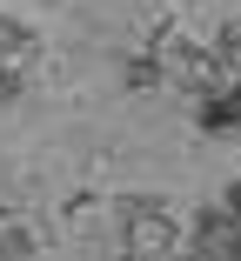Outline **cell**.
I'll use <instances>...</instances> for the list:
<instances>
[{
    "label": "cell",
    "instance_id": "cell-2",
    "mask_svg": "<svg viewBox=\"0 0 241 261\" xmlns=\"http://www.w3.org/2000/svg\"><path fill=\"white\" fill-rule=\"evenodd\" d=\"M20 54H34V34L14 14H0V61H20Z\"/></svg>",
    "mask_w": 241,
    "mask_h": 261
},
{
    "label": "cell",
    "instance_id": "cell-3",
    "mask_svg": "<svg viewBox=\"0 0 241 261\" xmlns=\"http://www.w3.org/2000/svg\"><path fill=\"white\" fill-rule=\"evenodd\" d=\"M20 94H27V74H20V61H0V108H14Z\"/></svg>",
    "mask_w": 241,
    "mask_h": 261
},
{
    "label": "cell",
    "instance_id": "cell-1",
    "mask_svg": "<svg viewBox=\"0 0 241 261\" xmlns=\"http://www.w3.org/2000/svg\"><path fill=\"white\" fill-rule=\"evenodd\" d=\"M121 81H127V87H141V94H148V87H161L168 74H161V61H154V54H134V61H121Z\"/></svg>",
    "mask_w": 241,
    "mask_h": 261
},
{
    "label": "cell",
    "instance_id": "cell-4",
    "mask_svg": "<svg viewBox=\"0 0 241 261\" xmlns=\"http://www.w3.org/2000/svg\"><path fill=\"white\" fill-rule=\"evenodd\" d=\"M228 207H234V215H241V181H234V188H228Z\"/></svg>",
    "mask_w": 241,
    "mask_h": 261
}]
</instances>
